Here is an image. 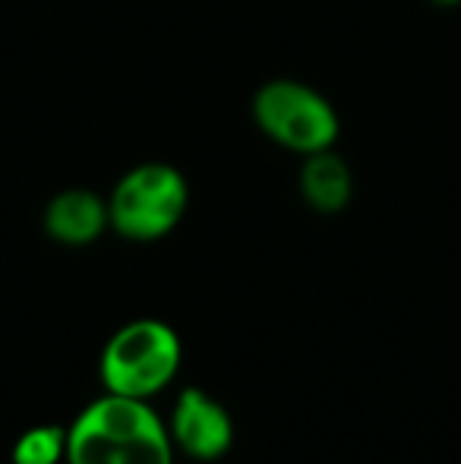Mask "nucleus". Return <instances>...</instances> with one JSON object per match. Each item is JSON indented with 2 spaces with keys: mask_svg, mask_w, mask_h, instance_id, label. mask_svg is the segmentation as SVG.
Segmentation results:
<instances>
[{
  "mask_svg": "<svg viewBox=\"0 0 461 464\" xmlns=\"http://www.w3.org/2000/svg\"><path fill=\"white\" fill-rule=\"evenodd\" d=\"M168 433L180 452L197 461H216L234 446V420L228 408L197 385H187L178 395Z\"/></svg>",
  "mask_w": 461,
  "mask_h": 464,
  "instance_id": "5",
  "label": "nucleus"
},
{
  "mask_svg": "<svg viewBox=\"0 0 461 464\" xmlns=\"http://www.w3.org/2000/svg\"><path fill=\"white\" fill-rule=\"evenodd\" d=\"M297 184H301L303 202L320 215H339L351 202V193H354L351 168L335 149L303 155Z\"/></svg>",
  "mask_w": 461,
  "mask_h": 464,
  "instance_id": "7",
  "label": "nucleus"
},
{
  "mask_svg": "<svg viewBox=\"0 0 461 464\" xmlns=\"http://www.w3.org/2000/svg\"><path fill=\"white\" fill-rule=\"evenodd\" d=\"M184 361L178 332L161 319H133L108 338L101 351L105 392L123 398H142L165 392Z\"/></svg>",
  "mask_w": 461,
  "mask_h": 464,
  "instance_id": "2",
  "label": "nucleus"
},
{
  "mask_svg": "<svg viewBox=\"0 0 461 464\" xmlns=\"http://www.w3.org/2000/svg\"><path fill=\"white\" fill-rule=\"evenodd\" d=\"M13 464H61L67 461V427H35L13 446Z\"/></svg>",
  "mask_w": 461,
  "mask_h": 464,
  "instance_id": "8",
  "label": "nucleus"
},
{
  "mask_svg": "<svg viewBox=\"0 0 461 464\" xmlns=\"http://www.w3.org/2000/svg\"><path fill=\"white\" fill-rule=\"evenodd\" d=\"M44 234L63 246H89L111 227L108 218V199L92 189H61L44 206Z\"/></svg>",
  "mask_w": 461,
  "mask_h": 464,
  "instance_id": "6",
  "label": "nucleus"
},
{
  "mask_svg": "<svg viewBox=\"0 0 461 464\" xmlns=\"http://www.w3.org/2000/svg\"><path fill=\"white\" fill-rule=\"evenodd\" d=\"M190 206L187 178L168 161H146L123 174L108 196L111 231L133 244L161 240L180 225Z\"/></svg>",
  "mask_w": 461,
  "mask_h": 464,
  "instance_id": "3",
  "label": "nucleus"
},
{
  "mask_svg": "<svg viewBox=\"0 0 461 464\" xmlns=\"http://www.w3.org/2000/svg\"><path fill=\"white\" fill-rule=\"evenodd\" d=\"M67 464H174V442L152 404L108 392L67 427Z\"/></svg>",
  "mask_w": 461,
  "mask_h": 464,
  "instance_id": "1",
  "label": "nucleus"
},
{
  "mask_svg": "<svg viewBox=\"0 0 461 464\" xmlns=\"http://www.w3.org/2000/svg\"><path fill=\"white\" fill-rule=\"evenodd\" d=\"M433 6H443V10H452V6H461V0H430Z\"/></svg>",
  "mask_w": 461,
  "mask_h": 464,
  "instance_id": "9",
  "label": "nucleus"
},
{
  "mask_svg": "<svg viewBox=\"0 0 461 464\" xmlns=\"http://www.w3.org/2000/svg\"><path fill=\"white\" fill-rule=\"evenodd\" d=\"M253 121L275 146L297 155L332 149L341 130L332 102L297 80L263 82L253 95Z\"/></svg>",
  "mask_w": 461,
  "mask_h": 464,
  "instance_id": "4",
  "label": "nucleus"
}]
</instances>
